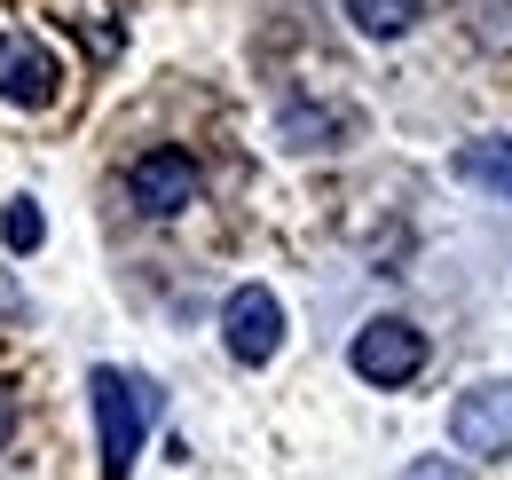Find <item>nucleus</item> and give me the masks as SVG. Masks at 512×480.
<instances>
[{
	"instance_id": "6e6552de",
	"label": "nucleus",
	"mask_w": 512,
	"mask_h": 480,
	"mask_svg": "<svg viewBox=\"0 0 512 480\" xmlns=\"http://www.w3.org/2000/svg\"><path fill=\"white\" fill-rule=\"evenodd\" d=\"M418 16H426V0H347V24L363 40H402Z\"/></svg>"
},
{
	"instance_id": "f8f14e48",
	"label": "nucleus",
	"mask_w": 512,
	"mask_h": 480,
	"mask_svg": "<svg viewBox=\"0 0 512 480\" xmlns=\"http://www.w3.org/2000/svg\"><path fill=\"white\" fill-rule=\"evenodd\" d=\"M16 418H24V402H16V386H8V378H0V449H8V441H16Z\"/></svg>"
},
{
	"instance_id": "f257e3e1",
	"label": "nucleus",
	"mask_w": 512,
	"mask_h": 480,
	"mask_svg": "<svg viewBox=\"0 0 512 480\" xmlns=\"http://www.w3.org/2000/svg\"><path fill=\"white\" fill-rule=\"evenodd\" d=\"M87 410H95V457H103V480H134V457L158 425V386L142 370H119V362H95L87 370Z\"/></svg>"
},
{
	"instance_id": "39448f33",
	"label": "nucleus",
	"mask_w": 512,
	"mask_h": 480,
	"mask_svg": "<svg viewBox=\"0 0 512 480\" xmlns=\"http://www.w3.org/2000/svg\"><path fill=\"white\" fill-rule=\"evenodd\" d=\"M449 441L465 457H512V378H473L449 402Z\"/></svg>"
},
{
	"instance_id": "7ed1b4c3",
	"label": "nucleus",
	"mask_w": 512,
	"mask_h": 480,
	"mask_svg": "<svg viewBox=\"0 0 512 480\" xmlns=\"http://www.w3.org/2000/svg\"><path fill=\"white\" fill-rule=\"evenodd\" d=\"M197 189H205V174H197V158L182 150V142H158V150H142V158L127 166V197H134V213H150V221L190 213Z\"/></svg>"
},
{
	"instance_id": "423d86ee",
	"label": "nucleus",
	"mask_w": 512,
	"mask_h": 480,
	"mask_svg": "<svg viewBox=\"0 0 512 480\" xmlns=\"http://www.w3.org/2000/svg\"><path fill=\"white\" fill-rule=\"evenodd\" d=\"M64 95V63L40 32H0V103L16 111H48Z\"/></svg>"
},
{
	"instance_id": "0eeeda50",
	"label": "nucleus",
	"mask_w": 512,
	"mask_h": 480,
	"mask_svg": "<svg viewBox=\"0 0 512 480\" xmlns=\"http://www.w3.org/2000/svg\"><path fill=\"white\" fill-rule=\"evenodd\" d=\"M449 166H457V181H473V189H489L497 205H512V142H505V134H489V142H465Z\"/></svg>"
},
{
	"instance_id": "9b49d317",
	"label": "nucleus",
	"mask_w": 512,
	"mask_h": 480,
	"mask_svg": "<svg viewBox=\"0 0 512 480\" xmlns=\"http://www.w3.org/2000/svg\"><path fill=\"white\" fill-rule=\"evenodd\" d=\"M402 480H473V473H465V465H449V457H418Z\"/></svg>"
},
{
	"instance_id": "1a4fd4ad",
	"label": "nucleus",
	"mask_w": 512,
	"mask_h": 480,
	"mask_svg": "<svg viewBox=\"0 0 512 480\" xmlns=\"http://www.w3.org/2000/svg\"><path fill=\"white\" fill-rule=\"evenodd\" d=\"M0 244H8L16 260L48 244V213H40V197H8V205H0Z\"/></svg>"
},
{
	"instance_id": "9d476101",
	"label": "nucleus",
	"mask_w": 512,
	"mask_h": 480,
	"mask_svg": "<svg viewBox=\"0 0 512 480\" xmlns=\"http://www.w3.org/2000/svg\"><path fill=\"white\" fill-rule=\"evenodd\" d=\"M331 134H339L331 111H284V142L292 150H331Z\"/></svg>"
},
{
	"instance_id": "20e7f679",
	"label": "nucleus",
	"mask_w": 512,
	"mask_h": 480,
	"mask_svg": "<svg viewBox=\"0 0 512 480\" xmlns=\"http://www.w3.org/2000/svg\"><path fill=\"white\" fill-rule=\"evenodd\" d=\"M221 347H229V362H245V370L276 362V347H284V300L268 284H237L221 300Z\"/></svg>"
},
{
	"instance_id": "f03ea898",
	"label": "nucleus",
	"mask_w": 512,
	"mask_h": 480,
	"mask_svg": "<svg viewBox=\"0 0 512 480\" xmlns=\"http://www.w3.org/2000/svg\"><path fill=\"white\" fill-rule=\"evenodd\" d=\"M426 331L410 323V315H371L363 331H355V347H347V362H355V378L363 386H410L418 370H426Z\"/></svg>"
}]
</instances>
